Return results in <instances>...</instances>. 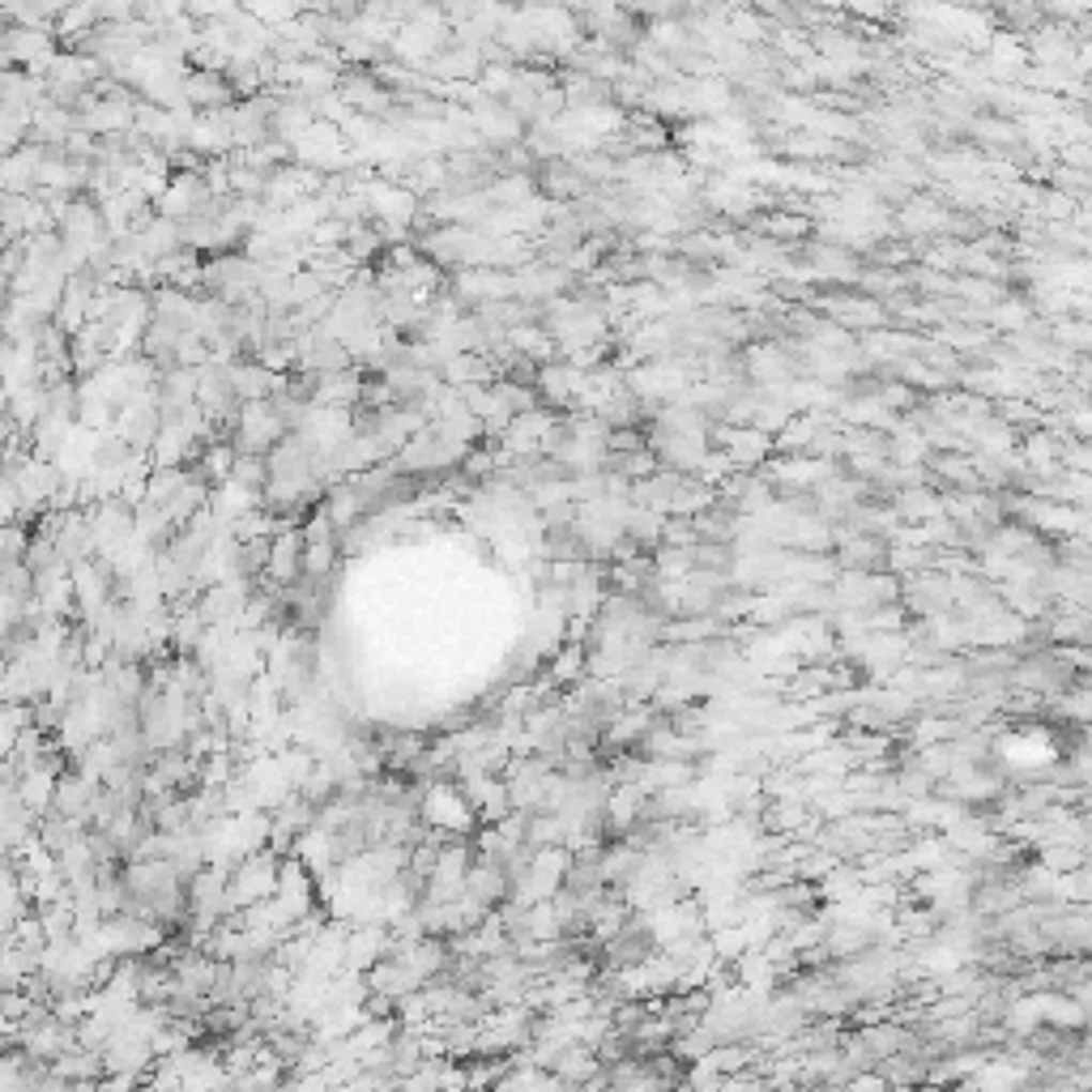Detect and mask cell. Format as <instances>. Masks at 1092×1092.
Listing matches in <instances>:
<instances>
[{"label":"cell","mask_w":1092,"mask_h":1092,"mask_svg":"<svg viewBox=\"0 0 1092 1092\" xmlns=\"http://www.w3.org/2000/svg\"><path fill=\"white\" fill-rule=\"evenodd\" d=\"M184 98H188L193 107H205V111L235 107V103H231L235 90H231V81H227L222 68H193V73L184 77Z\"/></svg>","instance_id":"1"}]
</instances>
